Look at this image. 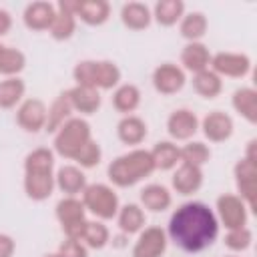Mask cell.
<instances>
[{
	"mask_svg": "<svg viewBox=\"0 0 257 257\" xmlns=\"http://www.w3.org/2000/svg\"><path fill=\"white\" fill-rule=\"evenodd\" d=\"M217 235L219 221L205 203H183L169 219V237L187 253H199L211 247Z\"/></svg>",
	"mask_w": 257,
	"mask_h": 257,
	"instance_id": "obj_1",
	"label": "cell"
},
{
	"mask_svg": "<svg viewBox=\"0 0 257 257\" xmlns=\"http://www.w3.org/2000/svg\"><path fill=\"white\" fill-rule=\"evenodd\" d=\"M153 171H155V163L151 151L135 149L131 153L116 157L108 165V179L116 187H133L145 177H149Z\"/></svg>",
	"mask_w": 257,
	"mask_h": 257,
	"instance_id": "obj_2",
	"label": "cell"
},
{
	"mask_svg": "<svg viewBox=\"0 0 257 257\" xmlns=\"http://www.w3.org/2000/svg\"><path fill=\"white\" fill-rule=\"evenodd\" d=\"M90 124L82 118H68L54 137V151L64 159H74L76 153L90 141Z\"/></svg>",
	"mask_w": 257,
	"mask_h": 257,
	"instance_id": "obj_3",
	"label": "cell"
},
{
	"mask_svg": "<svg viewBox=\"0 0 257 257\" xmlns=\"http://www.w3.org/2000/svg\"><path fill=\"white\" fill-rule=\"evenodd\" d=\"M82 205L98 219H112L118 213V197L116 193L102 183L86 185L82 191Z\"/></svg>",
	"mask_w": 257,
	"mask_h": 257,
	"instance_id": "obj_4",
	"label": "cell"
},
{
	"mask_svg": "<svg viewBox=\"0 0 257 257\" xmlns=\"http://www.w3.org/2000/svg\"><path fill=\"white\" fill-rule=\"evenodd\" d=\"M56 219L60 221L66 237L70 239H78L82 235V229L86 225V217H84V205L82 201H78L76 197H66L60 199L56 205Z\"/></svg>",
	"mask_w": 257,
	"mask_h": 257,
	"instance_id": "obj_5",
	"label": "cell"
},
{
	"mask_svg": "<svg viewBox=\"0 0 257 257\" xmlns=\"http://www.w3.org/2000/svg\"><path fill=\"white\" fill-rule=\"evenodd\" d=\"M211 70L219 76H245L251 70V60L247 54L239 52H217L211 56Z\"/></svg>",
	"mask_w": 257,
	"mask_h": 257,
	"instance_id": "obj_6",
	"label": "cell"
},
{
	"mask_svg": "<svg viewBox=\"0 0 257 257\" xmlns=\"http://www.w3.org/2000/svg\"><path fill=\"white\" fill-rule=\"evenodd\" d=\"M217 213L227 229H239L247 223V205L237 195H221L217 199Z\"/></svg>",
	"mask_w": 257,
	"mask_h": 257,
	"instance_id": "obj_7",
	"label": "cell"
},
{
	"mask_svg": "<svg viewBox=\"0 0 257 257\" xmlns=\"http://www.w3.org/2000/svg\"><path fill=\"white\" fill-rule=\"evenodd\" d=\"M165 251L167 233L161 227H147L133 247V257H163Z\"/></svg>",
	"mask_w": 257,
	"mask_h": 257,
	"instance_id": "obj_8",
	"label": "cell"
},
{
	"mask_svg": "<svg viewBox=\"0 0 257 257\" xmlns=\"http://www.w3.org/2000/svg\"><path fill=\"white\" fill-rule=\"evenodd\" d=\"M46 114H48V108L42 100L38 98H28L24 100L20 106H18V112H16V122L28 131V133H38L40 128H44L46 124Z\"/></svg>",
	"mask_w": 257,
	"mask_h": 257,
	"instance_id": "obj_9",
	"label": "cell"
},
{
	"mask_svg": "<svg viewBox=\"0 0 257 257\" xmlns=\"http://www.w3.org/2000/svg\"><path fill=\"white\" fill-rule=\"evenodd\" d=\"M153 86L161 94H175L185 86V72L177 64L165 62L153 72Z\"/></svg>",
	"mask_w": 257,
	"mask_h": 257,
	"instance_id": "obj_10",
	"label": "cell"
},
{
	"mask_svg": "<svg viewBox=\"0 0 257 257\" xmlns=\"http://www.w3.org/2000/svg\"><path fill=\"white\" fill-rule=\"evenodd\" d=\"M235 181L237 189L241 193L243 203H247L249 209L255 207V181H257V165L247 161L245 157L235 165Z\"/></svg>",
	"mask_w": 257,
	"mask_h": 257,
	"instance_id": "obj_11",
	"label": "cell"
},
{
	"mask_svg": "<svg viewBox=\"0 0 257 257\" xmlns=\"http://www.w3.org/2000/svg\"><path fill=\"white\" fill-rule=\"evenodd\" d=\"M52 171H24V191L32 201H44L54 189Z\"/></svg>",
	"mask_w": 257,
	"mask_h": 257,
	"instance_id": "obj_12",
	"label": "cell"
},
{
	"mask_svg": "<svg viewBox=\"0 0 257 257\" xmlns=\"http://www.w3.org/2000/svg\"><path fill=\"white\" fill-rule=\"evenodd\" d=\"M56 16V6L50 2H32L24 8L22 20L30 30H48Z\"/></svg>",
	"mask_w": 257,
	"mask_h": 257,
	"instance_id": "obj_13",
	"label": "cell"
},
{
	"mask_svg": "<svg viewBox=\"0 0 257 257\" xmlns=\"http://www.w3.org/2000/svg\"><path fill=\"white\" fill-rule=\"evenodd\" d=\"M197 128H199V118L195 116V112H191L187 108H179V110L171 112V116L167 120V131L177 141L191 139L197 133Z\"/></svg>",
	"mask_w": 257,
	"mask_h": 257,
	"instance_id": "obj_14",
	"label": "cell"
},
{
	"mask_svg": "<svg viewBox=\"0 0 257 257\" xmlns=\"http://www.w3.org/2000/svg\"><path fill=\"white\" fill-rule=\"evenodd\" d=\"M203 135L213 143H223L233 135V118L221 110H213L203 118Z\"/></svg>",
	"mask_w": 257,
	"mask_h": 257,
	"instance_id": "obj_15",
	"label": "cell"
},
{
	"mask_svg": "<svg viewBox=\"0 0 257 257\" xmlns=\"http://www.w3.org/2000/svg\"><path fill=\"white\" fill-rule=\"evenodd\" d=\"M203 185V171L201 167H195V165H187L183 163L175 175H173V189L179 193V195H191V193H197Z\"/></svg>",
	"mask_w": 257,
	"mask_h": 257,
	"instance_id": "obj_16",
	"label": "cell"
},
{
	"mask_svg": "<svg viewBox=\"0 0 257 257\" xmlns=\"http://www.w3.org/2000/svg\"><path fill=\"white\" fill-rule=\"evenodd\" d=\"M66 96L72 104V110H78L82 114H94L100 106V94L98 88L90 86H74L66 90Z\"/></svg>",
	"mask_w": 257,
	"mask_h": 257,
	"instance_id": "obj_17",
	"label": "cell"
},
{
	"mask_svg": "<svg viewBox=\"0 0 257 257\" xmlns=\"http://www.w3.org/2000/svg\"><path fill=\"white\" fill-rule=\"evenodd\" d=\"M54 183L56 187L66 193L68 197H74L76 193H82L84 187H86V177L84 173L78 169V167H72V165H64L58 169L56 177H54Z\"/></svg>",
	"mask_w": 257,
	"mask_h": 257,
	"instance_id": "obj_18",
	"label": "cell"
},
{
	"mask_svg": "<svg viewBox=\"0 0 257 257\" xmlns=\"http://www.w3.org/2000/svg\"><path fill=\"white\" fill-rule=\"evenodd\" d=\"M116 137L124 145H141L145 141V137H147V124H145V120L141 116L126 114L116 124Z\"/></svg>",
	"mask_w": 257,
	"mask_h": 257,
	"instance_id": "obj_19",
	"label": "cell"
},
{
	"mask_svg": "<svg viewBox=\"0 0 257 257\" xmlns=\"http://www.w3.org/2000/svg\"><path fill=\"white\" fill-rule=\"evenodd\" d=\"M181 62L189 72H201L207 70L211 64V54L205 44L201 42H189L181 52Z\"/></svg>",
	"mask_w": 257,
	"mask_h": 257,
	"instance_id": "obj_20",
	"label": "cell"
},
{
	"mask_svg": "<svg viewBox=\"0 0 257 257\" xmlns=\"http://www.w3.org/2000/svg\"><path fill=\"white\" fill-rule=\"evenodd\" d=\"M120 20L131 30H145L151 24L153 14H151L147 4H143V2H128L120 10Z\"/></svg>",
	"mask_w": 257,
	"mask_h": 257,
	"instance_id": "obj_21",
	"label": "cell"
},
{
	"mask_svg": "<svg viewBox=\"0 0 257 257\" xmlns=\"http://www.w3.org/2000/svg\"><path fill=\"white\" fill-rule=\"evenodd\" d=\"M141 203H143L145 209H149L153 213H161V211H165V209L171 207L173 197H171V193H169L167 187L153 183V185H147L141 191Z\"/></svg>",
	"mask_w": 257,
	"mask_h": 257,
	"instance_id": "obj_22",
	"label": "cell"
},
{
	"mask_svg": "<svg viewBox=\"0 0 257 257\" xmlns=\"http://www.w3.org/2000/svg\"><path fill=\"white\" fill-rule=\"evenodd\" d=\"M108 14H110V6L104 0L80 2L78 4V10H76V16L84 24H88V26H100V24H104L108 20Z\"/></svg>",
	"mask_w": 257,
	"mask_h": 257,
	"instance_id": "obj_23",
	"label": "cell"
},
{
	"mask_svg": "<svg viewBox=\"0 0 257 257\" xmlns=\"http://www.w3.org/2000/svg\"><path fill=\"white\" fill-rule=\"evenodd\" d=\"M70 112H72V104H70L66 92L58 94V96L54 98V102L50 104V108H48L44 128H46L48 133H56V131L70 118Z\"/></svg>",
	"mask_w": 257,
	"mask_h": 257,
	"instance_id": "obj_24",
	"label": "cell"
},
{
	"mask_svg": "<svg viewBox=\"0 0 257 257\" xmlns=\"http://www.w3.org/2000/svg\"><path fill=\"white\" fill-rule=\"evenodd\" d=\"M233 108L249 122H257V92L249 86L237 88L233 92Z\"/></svg>",
	"mask_w": 257,
	"mask_h": 257,
	"instance_id": "obj_25",
	"label": "cell"
},
{
	"mask_svg": "<svg viewBox=\"0 0 257 257\" xmlns=\"http://www.w3.org/2000/svg\"><path fill=\"white\" fill-rule=\"evenodd\" d=\"M153 16L161 26H173L185 16V4L181 0H161L155 4Z\"/></svg>",
	"mask_w": 257,
	"mask_h": 257,
	"instance_id": "obj_26",
	"label": "cell"
},
{
	"mask_svg": "<svg viewBox=\"0 0 257 257\" xmlns=\"http://www.w3.org/2000/svg\"><path fill=\"white\" fill-rule=\"evenodd\" d=\"M151 157H153L155 169H161V171H169V169H173L181 161L179 147L173 145V143H169V141L157 143L153 147V151H151Z\"/></svg>",
	"mask_w": 257,
	"mask_h": 257,
	"instance_id": "obj_27",
	"label": "cell"
},
{
	"mask_svg": "<svg viewBox=\"0 0 257 257\" xmlns=\"http://www.w3.org/2000/svg\"><path fill=\"white\" fill-rule=\"evenodd\" d=\"M181 36L189 42H199L207 32V18L203 12H189L181 18Z\"/></svg>",
	"mask_w": 257,
	"mask_h": 257,
	"instance_id": "obj_28",
	"label": "cell"
},
{
	"mask_svg": "<svg viewBox=\"0 0 257 257\" xmlns=\"http://www.w3.org/2000/svg\"><path fill=\"white\" fill-rule=\"evenodd\" d=\"M118 227L126 235L139 233L145 227V213H143V209L139 205H135V203H128V205L120 207L118 209Z\"/></svg>",
	"mask_w": 257,
	"mask_h": 257,
	"instance_id": "obj_29",
	"label": "cell"
},
{
	"mask_svg": "<svg viewBox=\"0 0 257 257\" xmlns=\"http://www.w3.org/2000/svg\"><path fill=\"white\" fill-rule=\"evenodd\" d=\"M193 88L197 90V94H201L203 98H215L221 88H223V82H221V76L215 74L211 68L207 70H201L195 74L193 78Z\"/></svg>",
	"mask_w": 257,
	"mask_h": 257,
	"instance_id": "obj_30",
	"label": "cell"
},
{
	"mask_svg": "<svg viewBox=\"0 0 257 257\" xmlns=\"http://www.w3.org/2000/svg\"><path fill=\"white\" fill-rule=\"evenodd\" d=\"M141 104V90L135 84H120L112 94V106L118 112H133Z\"/></svg>",
	"mask_w": 257,
	"mask_h": 257,
	"instance_id": "obj_31",
	"label": "cell"
},
{
	"mask_svg": "<svg viewBox=\"0 0 257 257\" xmlns=\"http://www.w3.org/2000/svg\"><path fill=\"white\" fill-rule=\"evenodd\" d=\"M24 82L16 76H10L6 80L0 82V108H12L16 106V102L22 100L24 96Z\"/></svg>",
	"mask_w": 257,
	"mask_h": 257,
	"instance_id": "obj_32",
	"label": "cell"
},
{
	"mask_svg": "<svg viewBox=\"0 0 257 257\" xmlns=\"http://www.w3.org/2000/svg\"><path fill=\"white\" fill-rule=\"evenodd\" d=\"M80 241L90 249H102L108 243V229L98 221H86Z\"/></svg>",
	"mask_w": 257,
	"mask_h": 257,
	"instance_id": "obj_33",
	"label": "cell"
},
{
	"mask_svg": "<svg viewBox=\"0 0 257 257\" xmlns=\"http://www.w3.org/2000/svg\"><path fill=\"white\" fill-rule=\"evenodd\" d=\"M120 80V70L114 62L110 60H96V76H94V86L96 88H112Z\"/></svg>",
	"mask_w": 257,
	"mask_h": 257,
	"instance_id": "obj_34",
	"label": "cell"
},
{
	"mask_svg": "<svg viewBox=\"0 0 257 257\" xmlns=\"http://www.w3.org/2000/svg\"><path fill=\"white\" fill-rule=\"evenodd\" d=\"M26 66V56L24 52H20L18 48H8L4 46L2 54H0V74L4 76H16L22 68Z\"/></svg>",
	"mask_w": 257,
	"mask_h": 257,
	"instance_id": "obj_35",
	"label": "cell"
},
{
	"mask_svg": "<svg viewBox=\"0 0 257 257\" xmlns=\"http://www.w3.org/2000/svg\"><path fill=\"white\" fill-rule=\"evenodd\" d=\"M74 30H76V16L56 10V16H54V20L48 28L52 38L54 40H68L74 34Z\"/></svg>",
	"mask_w": 257,
	"mask_h": 257,
	"instance_id": "obj_36",
	"label": "cell"
},
{
	"mask_svg": "<svg viewBox=\"0 0 257 257\" xmlns=\"http://www.w3.org/2000/svg\"><path fill=\"white\" fill-rule=\"evenodd\" d=\"M179 153H181V161H183V163L195 165V167H203V165L211 159L209 147H207L205 143H199V141L185 145L183 149H179Z\"/></svg>",
	"mask_w": 257,
	"mask_h": 257,
	"instance_id": "obj_37",
	"label": "cell"
},
{
	"mask_svg": "<svg viewBox=\"0 0 257 257\" xmlns=\"http://www.w3.org/2000/svg\"><path fill=\"white\" fill-rule=\"evenodd\" d=\"M54 167V155L48 149H34L24 159V171H52Z\"/></svg>",
	"mask_w": 257,
	"mask_h": 257,
	"instance_id": "obj_38",
	"label": "cell"
},
{
	"mask_svg": "<svg viewBox=\"0 0 257 257\" xmlns=\"http://www.w3.org/2000/svg\"><path fill=\"white\" fill-rule=\"evenodd\" d=\"M72 76L76 80V86H94V76H96V60H82L74 66Z\"/></svg>",
	"mask_w": 257,
	"mask_h": 257,
	"instance_id": "obj_39",
	"label": "cell"
},
{
	"mask_svg": "<svg viewBox=\"0 0 257 257\" xmlns=\"http://www.w3.org/2000/svg\"><path fill=\"white\" fill-rule=\"evenodd\" d=\"M100 157H102V151H100L98 143H94V141L90 139V141L76 153L74 161H76L80 167H84V169H92V167H96V165L100 163Z\"/></svg>",
	"mask_w": 257,
	"mask_h": 257,
	"instance_id": "obj_40",
	"label": "cell"
},
{
	"mask_svg": "<svg viewBox=\"0 0 257 257\" xmlns=\"http://www.w3.org/2000/svg\"><path fill=\"white\" fill-rule=\"evenodd\" d=\"M253 241V233L247 227H239V229H229V233L225 235V245L231 251H245Z\"/></svg>",
	"mask_w": 257,
	"mask_h": 257,
	"instance_id": "obj_41",
	"label": "cell"
},
{
	"mask_svg": "<svg viewBox=\"0 0 257 257\" xmlns=\"http://www.w3.org/2000/svg\"><path fill=\"white\" fill-rule=\"evenodd\" d=\"M58 255H60V257H88V253H86V245H84L82 241H78V239H70V237H66V241L60 243V247H58Z\"/></svg>",
	"mask_w": 257,
	"mask_h": 257,
	"instance_id": "obj_42",
	"label": "cell"
},
{
	"mask_svg": "<svg viewBox=\"0 0 257 257\" xmlns=\"http://www.w3.org/2000/svg\"><path fill=\"white\" fill-rule=\"evenodd\" d=\"M14 239L0 233V257H12L14 255Z\"/></svg>",
	"mask_w": 257,
	"mask_h": 257,
	"instance_id": "obj_43",
	"label": "cell"
},
{
	"mask_svg": "<svg viewBox=\"0 0 257 257\" xmlns=\"http://www.w3.org/2000/svg\"><path fill=\"white\" fill-rule=\"evenodd\" d=\"M10 28H12V16H10V12H8V10L0 8V36L8 34V32H10Z\"/></svg>",
	"mask_w": 257,
	"mask_h": 257,
	"instance_id": "obj_44",
	"label": "cell"
},
{
	"mask_svg": "<svg viewBox=\"0 0 257 257\" xmlns=\"http://www.w3.org/2000/svg\"><path fill=\"white\" fill-rule=\"evenodd\" d=\"M44 257H60L58 253H54V255H44Z\"/></svg>",
	"mask_w": 257,
	"mask_h": 257,
	"instance_id": "obj_45",
	"label": "cell"
},
{
	"mask_svg": "<svg viewBox=\"0 0 257 257\" xmlns=\"http://www.w3.org/2000/svg\"><path fill=\"white\" fill-rule=\"evenodd\" d=\"M2 50H4V46H2V44H0V54H2Z\"/></svg>",
	"mask_w": 257,
	"mask_h": 257,
	"instance_id": "obj_46",
	"label": "cell"
},
{
	"mask_svg": "<svg viewBox=\"0 0 257 257\" xmlns=\"http://www.w3.org/2000/svg\"><path fill=\"white\" fill-rule=\"evenodd\" d=\"M229 257H237V255H229Z\"/></svg>",
	"mask_w": 257,
	"mask_h": 257,
	"instance_id": "obj_47",
	"label": "cell"
}]
</instances>
